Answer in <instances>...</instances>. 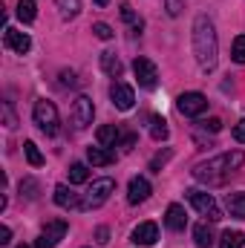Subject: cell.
Returning a JSON list of instances; mask_svg holds the SVG:
<instances>
[{
    "instance_id": "6da1fadb",
    "label": "cell",
    "mask_w": 245,
    "mask_h": 248,
    "mask_svg": "<svg viewBox=\"0 0 245 248\" xmlns=\"http://www.w3.org/2000/svg\"><path fill=\"white\" fill-rule=\"evenodd\" d=\"M193 55L205 72L216 69L219 58V41H216V26L208 15H196L193 17Z\"/></svg>"
},
{
    "instance_id": "7a4b0ae2",
    "label": "cell",
    "mask_w": 245,
    "mask_h": 248,
    "mask_svg": "<svg viewBox=\"0 0 245 248\" xmlns=\"http://www.w3.org/2000/svg\"><path fill=\"white\" fill-rule=\"evenodd\" d=\"M243 162H245V156L240 150L222 153V156H216V159H208V162L196 165V168H193V179H199V182H205V185H222L234 170L243 168Z\"/></svg>"
},
{
    "instance_id": "3957f363",
    "label": "cell",
    "mask_w": 245,
    "mask_h": 248,
    "mask_svg": "<svg viewBox=\"0 0 245 248\" xmlns=\"http://www.w3.org/2000/svg\"><path fill=\"white\" fill-rule=\"evenodd\" d=\"M32 122L38 124V130L46 133V136H58V130H61L58 107H55L52 101H46V98L35 101V107H32Z\"/></svg>"
},
{
    "instance_id": "277c9868",
    "label": "cell",
    "mask_w": 245,
    "mask_h": 248,
    "mask_svg": "<svg viewBox=\"0 0 245 248\" xmlns=\"http://www.w3.org/2000/svg\"><path fill=\"white\" fill-rule=\"evenodd\" d=\"M116 190V182L113 179H95L92 185H90V190L81 196V202H78V211H95V208H101L107 199H110V193Z\"/></svg>"
},
{
    "instance_id": "5b68a950",
    "label": "cell",
    "mask_w": 245,
    "mask_h": 248,
    "mask_svg": "<svg viewBox=\"0 0 245 248\" xmlns=\"http://www.w3.org/2000/svg\"><path fill=\"white\" fill-rule=\"evenodd\" d=\"M184 193H187V202H190L202 217H208L211 222H219V219H222V211H219V205L214 202V196H211V193L196 190V187H190V190H184Z\"/></svg>"
},
{
    "instance_id": "8992f818",
    "label": "cell",
    "mask_w": 245,
    "mask_h": 248,
    "mask_svg": "<svg viewBox=\"0 0 245 248\" xmlns=\"http://www.w3.org/2000/svg\"><path fill=\"white\" fill-rule=\"evenodd\" d=\"M133 72H136V81L141 90H156L159 87V69L150 58H136L133 61Z\"/></svg>"
},
{
    "instance_id": "52a82bcc",
    "label": "cell",
    "mask_w": 245,
    "mask_h": 248,
    "mask_svg": "<svg viewBox=\"0 0 245 248\" xmlns=\"http://www.w3.org/2000/svg\"><path fill=\"white\" fill-rule=\"evenodd\" d=\"M66 231H69V222H66V219H52V222H46V228L41 231L35 248H55L63 237H66Z\"/></svg>"
},
{
    "instance_id": "ba28073f",
    "label": "cell",
    "mask_w": 245,
    "mask_h": 248,
    "mask_svg": "<svg viewBox=\"0 0 245 248\" xmlns=\"http://www.w3.org/2000/svg\"><path fill=\"white\" fill-rule=\"evenodd\" d=\"M176 107H179L182 116L196 119V116H202V113L208 110V98H205L202 93H182V95L176 98Z\"/></svg>"
},
{
    "instance_id": "9c48e42d",
    "label": "cell",
    "mask_w": 245,
    "mask_h": 248,
    "mask_svg": "<svg viewBox=\"0 0 245 248\" xmlns=\"http://www.w3.org/2000/svg\"><path fill=\"white\" fill-rule=\"evenodd\" d=\"M92 116H95L92 98H87V95H78V98L72 101V124H75L78 130H84V127H90V124H92Z\"/></svg>"
},
{
    "instance_id": "30bf717a",
    "label": "cell",
    "mask_w": 245,
    "mask_h": 248,
    "mask_svg": "<svg viewBox=\"0 0 245 248\" xmlns=\"http://www.w3.org/2000/svg\"><path fill=\"white\" fill-rule=\"evenodd\" d=\"M110 98H113V104H116V110H133V104H136V93H133V87L130 84H122V81H116L113 87H110Z\"/></svg>"
},
{
    "instance_id": "8fae6325",
    "label": "cell",
    "mask_w": 245,
    "mask_h": 248,
    "mask_svg": "<svg viewBox=\"0 0 245 248\" xmlns=\"http://www.w3.org/2000/svg\"><path fill=\"white\" fill-rule=\"evenodd\" d=\"M3 44H6L12 52H17V55H26V52L32 49V38H29L26 32H17V29H12V26H6Z\"/></svg>"
},
{
    "instance_id": "7c38bea8",
    "label": "cell",
    "mask_w": 245,
    "mask_h": 248,
    "mask_svg": "<svg viewBox=\"0 0 245 248\" xmlns=\"http://www.w3.org/2000/svg\"><path fill=\"white\" fill-rule=\"evenodd\" d=\"M150 193H153V187H150V182H147L144 176H133V179H130V187H127V199H130V205H141V202H147Z\"/></svg>"
},
{
    "instance_id": "4fadbf2b",
    "label": "cell",
    "mask_w": 245,
    "mask_h": 248,
    "mask_svg": "<svg viewBox=\"0 0 245 248\" xmlns=\"http://www.w3.org/2000/svg\"><path fill=\"white\" fill-rule=\"evenodd\" d=\"M159 240V225L156 222H141L133 228V243L136 246H153Z\"/></svg>"
},
{
    "instance_id": "5bb4252c",
    "label": "cell",
    "mask_w": 245,
    "mask_h": 248,
    "mask_svg": "<svg viewBox=\"0 0 245 248\" xmlns=\"http://www.w3.org/2000/svg\"><path fill=\"white\" fill-rule=\"evenodd\" d=\"M165 225H168L170 231H184V225H187V217H184V208L179 205V202L168 205V211H165Z\"/></svg>"
},
{
    "instance_id": "9a60e30c",
    "label": "cell",
    "mask_w": 245,
    "mask_h": 248,
    "mask_svg": "<svg viewBox=\"0 0 245 248\" xmlns=\"http://www.w3.org/2000/svg\"><path fill=\"white\" fill-rule=\"evenodd\" d=\"M87 159H90L92 168H107V165L116 162V153L110 147H87Z\"/></svg>"
},
{
    "instance_id": "2e32d148",
    "label": "cell",
    "mask_w": 245,
    "mask_h": 248,
    "mask_svg": "<svg viewBox=\"0 0 245 248\" xmlns=\"http://www.w3.org/2000/svg\"><path fill=\"white\" fill-rule=\"evenodd\" d=\"M95 139H98L101 147H116V141L122 139V130H119L116 124H104V127H98Z\"/></svg>"
},
{
    "instance_id": "e0dca14e",
    "label": "cell",
    "mask_w": 245,
    "mask_h": 248,
    "mask_svg": "<svg viewBox=\"0 0 245 248\" xmlns=\"http://www.w3.org/2000/svg\"><path fill=\"white\" fill-rule=\"evenodd\" d=\"M228 211L234 219H245V190H237V193H228Z\"/></svg>"
},
{
    "instance_id": "ac0fdd59",
    "label": "cell",
    "mask_w": 245,
    "mask_h": 248,
    "mask_svg": "<svg viewBox=\"0 0 245 248\" xmlns=\"http://www.w3.org/2000/svg\"><path fill=\"white\" fill-rule=\"evenodd\" d=\"M193 243H196V248H211L214 246V231L208 228V222L193 225Z\"/></svg>"
},
{
    "instance_id": "d6986e66",
    "label": "cell",
    "mask_w": 245,
    "mask_h": 248,
    "mask_svg": "<svg viewBox=\"0 0 245 248\" xmlns=\"http://www.w3.org/2000/svg\"><path fill=\"white\" fill-rule=\"evenodd\" d=\"M101 69L110 75V78H119L122 75V61H119V55L116 52H101Z\"/></svg>"
},
{
    "instance_id": "ffe728a7",
    "label": "cell",
    "mask_w": 245,
    "mask_h": 248,
    "mask_svg": "<svg viewBox=\"0 0 245 248\" xmlns=\"http://www.w3.org/2000/svg\"><path fill=\"white\" fill-rule=\"evenodd\" d=\"M78 202H81V199H78L66 185L55 187V205H61V208H78Z\"/></svg>"
},
{
    "instance_id": "44dd1931",
    "label": "cell",
    "mask_w": 245,
    "mask_h": 248,
    "mask_svg": "<svg viewBox=\"0 0 245 248\" xmlns=\"http://www.w3.org/2000/svg\"><path fill=\"white\" fill-rule=\"evenodd\" d=\"M87 179H90V168L84 162H72L69 165V182L72 185H84Z\"/></svg>"
},
{
    "instance_id": "7402d4cb",
    "label": "cell",
    "mask_w": 245,
    "mask_h": 248,
    "mask_svg": "<svg viewBox=\"0 0 245 248\" xmlns=\"http://www.w3.org/2000/svg\"><path fill=\"white\" fill-rule=\"evenodd\" d=\"M23 153H26V162L32 165V168H41L46 159H44V153L38 150V144L35 141H23Z\"/></svg>"
},
{
    "instance_id": "603a6c76",
    "label": "cell",
    "mask_w": 245,
    "mask_h": 248,
    "mask_svg": "<svg viewBox=\"0 0 245 248\" xmlns=\"http://www.w3.org/2000/svg\"><path fill=\"white\" fill-rule=\"evenodd\" d=\"M35 15H38L35 0H17V17H20L23 23H32V20H35Z\"/></svg>"
},
{
    "instance_id": "cb8c5ba5",
    "label": "cell",
    "mask_w": 245,
    "mask_h": 248,
    "mask_svg": "<svg viewBox=\"0 0 245 248\" xmlns=\"http://www.w3.org/2000/svg\"><path fill=\"white\" fill-rule=\"evenodd\" d=\"M55 6L61 9V17H66V20L78 17V12H81V0H55Z\"/></svg>"
},
{
    "instance_id": "d4e9b609",
    "label": "cell",
    "mask_w": 245,
    "mask_h": 248,
    "mask_svg": "<svg viewBox=\"0 0 245 248\" xmlns=\"http://www.w3.org/2000/svg\"><path fill=\"white\" fill-rule=\"evenodd\" d=\"M243 243H245L243 231H225L219 237V248H243Z\"/></svg>"
},
{
    "instance_id": "484cf974",
    "label": "cell",
    "mask_w": 245,
    "mask_h": 248,
    "mask_svg": "<svg viewBox=\"0 0 245 248\" xmlns=\"http://www.w3.org/2000/svg\"><path fill=\"white\" fill-rule=\"evenodd\" d=\"M170 159H173V150H170V147H165L162 153H156V156L150 159V170H153V173H162V168H165Z\"/></svg>"
},
{
    "instance_id": "4316f807",
    "label": "cell",
    "mask_w": 245,
    "mask_h": 248,
    "mask_svg": "<svg viewBox=\"0 0 245 248\" xmlns=\"http://www.w3.org/2000/svg\"><path fill=\"white\" fill-rule=\"evenodd\" d=\"M150 136H153V139H156V141H165V139H168V136H170V130H168V122H165V119H159V116H156V119H153V122H150Z\"/></svg>"
},
{
    "instance_id": "83f0119b",
    "label": "cell",
    "mask_w": 245,
    "mask_h": 248,
    "mask_svg": "<svg viewBox=\"0 0 245 248\" xmlns=\"http://www.w3.org/2000/svg\"><path fill=\"white\" fill-rule=\"evenodd\" d=\"M38 193H41V185H38V179H20V196H26V199H38Z\"/></svg>"
},
{
    "instance_id": "f1b7e54d",
    "label": "cell",
    "mask_w": 245,
    "mask_h": 248,
    "mask_svg": "<svg viewBox=\"0 0 245 248\" xmlns=\"http://www.w3.org/2000/svg\"><path fill=\"white\" fill-rule=\"evenodd\" d=\"M231 58L237 63H245V35L234 38V46H231Z\"/></svg>"
},
{
    "instance_id": "f546056e",
    "label": "cell",
    "mask_w": 245,
    "mask_h": 248,
    "mask_svg": "<svg viewBox=\"0 0 245 248\" xmlns=\"http://www.w3.org/2000/svg\"><path fill=\"white\" fill-rule=\"evenodd\" d=\"M92 35H95L98 41H110V38H113L116 32H113V29H110L107 23H92Z\"/></svg>"
},
{
    "instance_id": "4dcf8cb0",
    "label": "cell",
    "mask_w": 245,
    "mask_h": 248,
    "mask_svg": "<svg viewBox=\"0 0 245 248\" xmlns=\"http://www.w3.org/2000/svg\"><path fill=\"white\" fill-rule=\"evenodd\" d=\"M165 9H168L170 17H179L182 9H184V0H165Z\"/></svg>"
},
{
    "instance_id": "1f68e13d",
    "label": "cell",
    "mask_w": 245,
    "mask_h": 248,
    "mask_svg": "<svg viewBox=\"0 0 245 248\" xmlns=\"http://www.w3.org/2000/svg\"><path fill=\"white\" fill-rule=\"evenodd\" d=\"M122 20H127V23H141V20H136V15H133V6L130 3H122Z\"/></svg>"
},
{
    "instance_id": "d6a6232c",
    "label": "cell",
    "mask_w": 245,
    "mask_h": 248,
    "mask_svg": "<svg viewBox=\"0 0 245 248\" xmlns=\"http://www.w3.org/2000/svg\"><path fill=\"white\" fill-rule=\"evenodd\" d=\"M95 243H98V246H107V243H110V228H104V225L95 228Z\"/></svg>"
},
{
    "instance_id": "836d02e7",
    "label": "cell",
    "mask_w": 245,
    "mask_h": 248,
    "mask_svg": "<svg viewBox=\"0 0 245 248\" xmlns=\"http://www.w3.org/2000/svg\"><path fill=\"white\" fill-rule=\"evenodd\" d=\"M231 136H234V139H237L240 144L245 141V119H243V122H237V124H234V130H231Z\"/></svg>"
},
{
    "instance_id": "e575fe53",
    "label": "cell",
    "mask_w": 245,
    "mask_h": 248,
    "mask_svg": "<svg viewBox=\"0 0 245 248\" xmlns=\"http://www.w3.org/2000/svg\"><path fill=\"white\" fill-rule=\"evenodd\" d=\"M61 84H63V87H75V84H78L72 69H63V72H61Z\"/></svg>"
},
{
    "instance_id": "d590c367",
    "label": "cell",
    "mask_w": 245,
    "mask_h": 248,
    "mask_svg": "<svg viewBox=\"0 0 245 248\" xmlns=\"http://www.w3.org/2000/svg\"><path fill=\"white\" fill-rule=\"evenodd\" d=\"M3 116H6V127H15V124H17V119H15V113H12V104H9V101L3 104Z\"/></svg>"
},
{
    "instance_id": "8d00e7d4",
    "label": "cell",
    "mask_w": 245,
    "mask_h": 248,
    "mask_svg": "<svg viewBox=\"0 0 245 248\" xmlns=\"http://www.w3.org/2000/svg\"><path fill=\"white\" fill-rule=\"evenodd\" d=\"M202 127H205V130H211V133H219V130H222V122H219V119H205Z\"/></svg>"
},
{
    "instance_id": "74e56055",
    "label": "cell",
    "mask_w": 245,
    "mask_h": 248,
    "mask_svg": "<svg viewBox=\"0 0 245 248\" xmlns=\"http://www.w3.org/2000/svg\"><path fill=\"white\" fill-rule=\"evenodd\" d=\"M9 243H12V228L3 225V228H0V246H9Z\"/></svg>"
},
{
    "instance_id": "f35d334b",
    "label": "cell",
    "mask_w": 245,
    "mask_h": 248,
    "mask_svg": "<svg viewBox=\"0 0 245 248\" xmlns=\"http://www.w3.org/2000/svg\"><path fill=\"white\" fill-rule=\"evenodd\" d=\"M122 147H124V150H133V147H136V133H130V136H124Z\"/></svg>"
},
{
    "instance_id": "ab89813d",
    "label": "cell",
    "mask_w": 245,
    "mask_h": 248,
    "mask_svg": "<svg viewBox=\"0 0 245 248\" xmlns=\"http://www.w3.org/2000/svg\"><path fill=\"white\" fill-rule=\"evenodd\" d=\"M107 3H110V0H95V6H101V9H104Z\"/></svg>"
},
{
    "instance_id": "60d3db41",
    "label": "cell",
    "mask_w": 245,
    "mask_h": 248,
    "mask_svg": "<svg viewBox=\"0 0 245 248\" xmlns=\"http://www.w3.org/2000/svg\"><path fill=\"white\" fill-rule=\"evenodd\" d=\"M17 248H29V246H17Z\"/></svg>"
}]
</instances>
